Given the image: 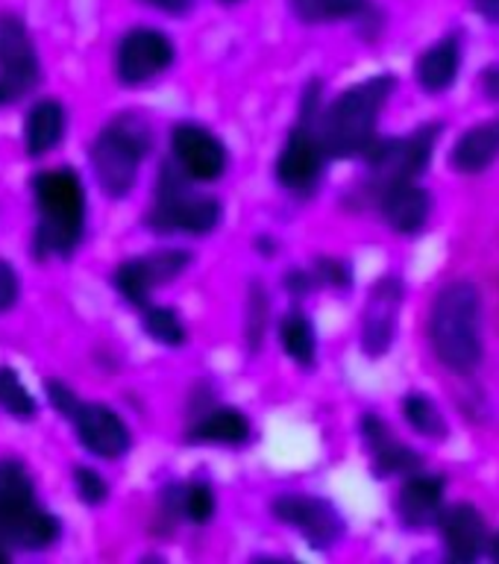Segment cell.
Listing matches in <instances>:
<instances>
[{
  "mask_svg": "<svg viewBox=\"0 0 499 564\" xmlns=\"http://www.w3.org/2000/svg\"><path fill=\"white\" fill-rule=\"evenodd\" d=\"M33 194V238L30 253L35 262H68L86 238V188L74 167H47L30 176Z\"/></svg>",
  "mask_w": 499,
  "mask_h": 564,
  "instance_id": "6da1fadb",
  "label": "cell"
},
{
  "mask_svg": "<svg viewBox=\"0 0 499 564\" xmlns=\"http://www.w3.org/2000/svg\"><path fill=\"white\" fill-rule=\"evenodd\" d=\"M59 538V518L39 502L30 467L15 456H0V544L12 553H42Z\"/></svg>",
  "mask_w": 499,
  "mask_h": 564,
  "instance_id": "7a4b0ae2",
  "label": "cell"
},
{
  "mask_svg": "<svg viewBox=\"0 0 499 564\" xmlns=\"http://www.w3.org/2000/svg\"><path fill=\"white\" fill-rule=\"evenodd\" d=\"M432 347L453 370H474L482 361V300L474 282H449L430 321Z\"/></svg>",
  "mask_w": 499,
  "mask_h": 564,
  "instance_id": "3957f363",
  "label": "cell"
},
{
  "mask_svg": "<svg viewBox=\"0 0 499 564\" xmlns=\"http://www.w3.org/2000/svg\"><path fill=\"white\" fill-rule=\"evenodd\" d=\"M394 86L397 79L391 74H379V77H370L359 86L347 88L326 109L324 127H321L326 156L344 159L370 148L379 115L386 109L388 97L394 95Z\"/></svg>",
  "mask_w": 499,
  "mask_h": 564,
  "instance_id": "277c9868",
  "label": "cell"
},
{
  "mask_svg": "<svg viewBox=\"0 0 499 564\" xmlns=\"http://www.w3.org/2000/svg\"><path fill=\"white\" fill-rule=\"evenodd\" d=\"M148 153L150 130L144 127V121L132 118V115H121L112 123H106L88 148V162H91L100 192L109 200H123L139 180L141 159Z\"/></svg>",
  "mask_w": 499,
  "mask_h": 564,
  "instance_id": "5b68a950",
  "label": "cell"
},
{
  "mask_svg": "<svg viewBox=\"0 0 499 564\" xmlns=\"http://www.w3.org/2000/svg\"><path fill=\"white\" fill-rule=\"evenodd\" d=\"M44 397L59 417L70 423V430L77 435L79 447L104 462H118L132 449V435L127 423L115 409L104 403H88L83 397L74 394V388L47 379L44 382Z\"/></svg>",
  "mask_w": 499,
  "mask_h": 564,
  "instance_id": "8992f818",
  "label": "cell"
},
{
  "mask_svg": "<svg viewBox=\"0 0 499 564\" xmlns=\"http://www.w3.org/2000/svg\"><path fill=\"white\" fill-rule=\"evenodd\" d=\"M42 83V56L24 18L0 12V109L21 104L24 97L39 91Z\"/></svg>",
  "mask_w": 499,
  "mask_h": 564,
  "instance_id": "52a82bcc",
  "label": "cell"
},
{
  "mask_svg": "<svg viewBox=\"0 0 499 564\" xmlns=\"http://www.w3.org/2000/svg\"><path fill=\"white\" fill-rule=\"evenodd\" d=\"M224 209L215 197L188 194L185 185L174 176V171H162L159 192L153 209L148 212V227L153 232H188V236H206L218 227Z\"/></svg>",
  "mask_w": 499,
  "mask_h": 564,
  "instance_id": "ba28073f",
  "label": "cell"
},
{
  "mask_svg": "<svg viewBox=\"0 0 499 564\" xmlns=\"http://www.w3.org/2000/svg\"><path fill=\"white\" fill-rule=\"evenodd\" d=\"M312 115H315V106L291 127L289 139L280 150V159H276V180H280L282 188L297 194L312 192L321 174H324L326 150L324 141H321V132L312 130Z\"/></svg>",
  "mask_w": 499,
  "mask_h": 564,
  "instance_id": "9c48e42d",
  "label": "cell"
},
{
  "mask_svg": "<svg viewBox=\"0 0 499 564\" xmlns=\"http://www.w3.org/2000/svg\"><path fill=\"white\" fill-rule=\"evenodd\" d=\"M176 59L174 42L162 30L135 26L118 42L115 53V74L123 86H144L162 77Z\"/></svg>",
  "mask_w": 499,
  "mask_h": 564,
  "instance_id": "30bf717a",
  "label": "cell"
},
{
  "mask_svg": "<svg viewBox=\"0 0 499 564\" xmlns=\"http://www.w3.org/2000/svg\"><path fill=\"white\" fill-rule=\"evenodd\" d=\"M188 262H192V256L185 250H156V253L135 256L115 268L112 285L130 306L144 308L150 306V294L159 285L176 280L188 268Z\"/></svg>",
  "mask_w": 499,
  "mask_h": 564,
  "instance_id": "8fae6325",
  "label": "cell"
},
{
  "mask_svg": "<svg viewBox=\"0 0 499 564\" xmlns=\"http://www.w3.org/2000/svg\"><path fill=\"white\" fill-rule=\"evenodd\" d=\"M273 514L315 546H333L344 538V518L333 502L312 494H282L273 500Z\"/></svg>",
  "mask_w": 499,
  "mask_h": 564,
  "instance_id": "7c38bea8",
  "label": "cell"
},
{
  "mask_svg": "<svg viewBox=\"0 0 499 564\" xmlns=\"http://www.w3.org/2000/svg\"><path fill=\"white\" fill-rule=\"evenodd\" d=\"M438 132V123H430V127H421L405 139H388L382 144H373L370 148V167L386 180V185L400 183V180H414L430 167Z\"/></svg>",
  "mask_w": 499,
  "mask_h": 564,
  "instance_id": "4fadbf2b",
  "label": "cell"
},
{
  "mask_svg": "<svg viewBox=\"0 0 499 564\" xmlns=\"http://www.w3.org/2000/svg\"><path fill=\"white\" fill-rule=\"evenodd\" d=\"M171 150H174L176 167L197 183L220 180L227 171V148L220 144L215 132L200 123H176L171 132Z\"/></svg>",
  "mask_w": 499,
  "mask_h": 564,
  "instance_id": "5bb4252c",
  "label": "cell"
},
{
  "mask_svg": "<svg viewBox=\"0 0 499 564\" xmlns=\"http://www.w3.org/2000/svg\"><path fill=\"white\" fill-rule=\"evenodd\" d=\"M400 308H403V285H400V280H394V276L379 280L370 291L365 317H361V350L368 352L370 359L386 356L388 347L394 344Z\"/></svg>",
  "mask_w": 499,
  "mask_h": 564,
  "instance_id": "9a60e30c",
  "label": "cell"
},
{
  "mask_svg": "<svg viewBox=\"0 0 499 564\" xmlns=\"http://www.w3.org/2000/svg\"><path fill=\"white\" fill-rule=\"evenodd\" d=\"M441 527V541L447 546V553L456 558V562H474L485 553V546L491 544L488 538V523L474 506L467 502H458V506H449V509L441 511L438 518Z\"/></svg>",
  "mask_w": 499,
  "mask_h": 564,
  "instance_id": "2e32d148",
  "label": "cell"
},
{
  "mask_svg": "<svg viewBox=\"0 0 499 564\" xmlns=\"http://www.w3.org/2000/svg\"><path fill=\"white\" fill-rule=\"evenodd\" d=\"M68 132V112L59 100L44 97L30 106L24 118V153L30 159L51 156Z\"/></svg>",
  "mask_w": 499,
  "mask_h": 564,
  "instance_id": "e0dca14e",
  "label": "cell"
},
{
  "mask_svg": "<svg viewBox=\"0 0 499 564\" xmlns=\"http://www.w3.org/2000/svg\"><path fill=\"white\" fill-rule=\"evenodd\" d=\"M432 212L430 194L423 192L414 180H400V183L386 185L382 194V215L391 224V229L403 232V236H414L426 227Z\"/></svg>",
  "mask_w": 499,
  "mask_h": 564,
  "instance_id": "ac0fdd59",
  "label": "cell"
},
{
  "mask_svg": "<svg viewBox=\"0 0 499 564\" xmlns=\"http://www.w3.org/2000/svg\"><path fill=\"white\" fill-rule=\"evenodd\" d=\"M361 435L368 441L370 458H373V470L377 476H391V474H412L421 467V456L412 449L400 444L394 438V432L388 430L382 417L368 414L361 423Z\"/></svg>",
  "mask_w": 499,
  "mask_h": 564,
  "instance_id": "d6986e66",
  "label": "cell"
},
{
  "mask_svg": "<svg viewBox=\"0 0 499 564\" xmlns=\"http://www.w3.org/2000/svg\"><path fill=\"white\" fill-rule=\"evenodd\" d=\"M441 502H444V482L435 476H412L397 497V514L405 527H426L441 518Z\"/></svg>",
  "mask_w": 499,
  "mask_h": 564,
  "instance_id": "ffe728a7",
  "label": "cell"
},
{
  "mask_svg": "<svg viewBox=\"0 0 499 564\" xmlns=\"http://www.w3.org/2000/svg\"><path fill=\"white\" fill-rule=\"evenodd\" d=\"M458 68H462V47H458V39H441L438 44H432L430 51H423L417 56V65H414V74H417V83L421 88L438 95V91H447L453 88L458 77Z\"/></svg>",
  "mask_w": 499,
  "mask_h": 564,
  "instance_id": "44dd1931",
  "label": "cell"
},
{
  "mask_svg": "<svg viewBox=\"0 0 499 564\" xmlns=\"http://www.w3.org/2000/svg\"><path fill=\"white\" fill-rule=\"evenodd\" d=\"M499 159V118L467 130L453 148V167L462 174H482Z\"/></svg>",
  "mask_w": 499,
  "mask_h": 564,
  "instance_id": "7402d4cb",
  "label": "cell"
},
{
  "mask_svg": "<svg viewBox=\"0 0 499 564\" xmlns=\"http://www.w3.org/2000/svg\"><path fill=\"white\" fill-rule=\"evenodd\" d=\"M185 438L192 444H229L241 447L250 441V417L238 409H218L194 423Z\"/></svg>",
  "mask_w": 499,
  "mask_h": 564,
  "instance_id": "603a6c76",
  "label": "cell"
},
{
  "mask_svg": "<svg viewBox=\"0 0 499 564\" xmlns=\"http://www.w3.org/2000/svg\"><path fill=\"white\" fill-rule=\"evenodd\" d=\"M291 12L303 24H329V21H347L361 18L370 9L368 0H289Z\"/></svg>",
  "mask_w": 499,
  "mask_h": 564,
  "instance_id": "cb8c5ba5",
  "label": "cell"
},
{
  "mask_svg": "<svg viewBox=\"0 0 499 564\" xmlns=\"http://www.w3.org/2000/svg\"><path fill=\"white\" fill-rule=\"evenodd\" d=\"M0 412L15 421H33L39 414V400L30 394L21 373L9 365H0Z\"/></svg>",
  "mask_w": 499,
  "mask_h": 564,
  "instance_id": "d4e9b609",
  "label": "cell"
},
{
  "mask_svg": "<svg viewBox=\"0 0 499 564\" xmlns=\"http://www.w3.org/2000/svg\"><path fill=\"white\" fill-rule=\"evenodd\" d=\"M280 341L282 347H285V352H289L297 365H312V361H315V326H312V321H308L306 315L291 312L280 326Z\"/></svg>",
  "mask_w": 499,
  "mask_h": 564,
  "instance_id": "484cf974",
  "label": "cell"
},
{
  "mask_svg": "<svg viewBox=\"0 0 499 564\" xmlns=\"http://www.w3.org/2000/svg\"><path fill=\"white\" fill-rule=\"evenodd\" d=\"M141 312H144V317H141L144 333H148L153 341L165 344V347H180V344L185 341V324L174 308L153 306V303H150V306H144Z\"/></svg>",
  "mask_w": 499,
  "mask_h": 564,
  "instance_id": "4316f807",
  "label": "cell"
},
{
  "mask_svg": "<svg viewBox=\"0 0 499 564\" xmlns=\"http://www.w3.org/2000/svg\"><path fill=\"white\" fill-rule=\"evenodd\" d=\"M403 412L405 421L412 423L414 430L426 435V438H444L447 435V423H444V414L435 403H432V397L426 394H409L403 400Z\"/></svg>",
  "mask_w": 499,
  "mask_h": 564,
  "instance_id": "83f0119b",
  "label": "cell"
},
{
  "mask_svg": "<svg viewBox=\"0 0 499 564\" xmlns=\"http://www.w3.org/2000/svg\"><path fill=\"white\" fill-rule=\"evenodd\" d=\"M180 514L192 523H209L215 514V494L209 482H188L180 488Z\"/></svg>",
  "mask_w": 499,
  "mask_h": 564,
  "instance_id": "f1b7e54d",
  "label": "cell"
},
{
  "mask_svg": "<svg viewBox=\"0 0 499 564\" xmlns=\"http://www.w3.org/2000/svg\"><path fill=\"white\" fill-rule=\"evenodd\" d=\"M74 491H77L79 502H83V506H91V509H97V506H104V502L109 500V482L97 474L95 467H74Z\"/></svg>",
  "mask_w": 499,
  "mask_h": 564,
  "instance_id": "f546056e",
  "label": "cell"
},
{
  "mask_svg": "<svg viewBox=\"0 0 499 564\" xmlns=\"http://www.w3.org/2000/svg\"><path fill=\"white\" fill-rule=\"evenodd\" d=\"M21 300V276L12 264L0 256V315H7Z\"/></svg>",
  "mask_w": 499,
  "mask_h": 564,
  "instance_id": "4dcf8cb0",
  "label": "cell"
},
{
  "mask_svg": "<svg viewBox=\"0 0 499 564\" xmlns=\"http://www.w3.org/2000/svg\"><path fill=\"white\" fill-rule=\"evenodd\" d=\"M317 273H321V280L326 285H338V289H347V282H350V268L338 262V259H321Z\"/></svg>",
  "mask_w": 499,
  "mask_h": 564,
  "instance_id": "1f68e13d",
  "label": "cell"
},
{
  "mask_svg": "<svg viewBox=\"0 0 499 564\" xmlns=\"http://www.w3.org/2000/svg\"><path fill=\"white\" fill-rule=\"evenodd\" d=\"M141 3L150 9H159L165 15H185L194 7V0H141Z\"/></svg>",
  "mask_w": 499,
  "mask_h": 564,
  "instance_id": "d6a6232c",
  "label": "cell"
},
{
  "mask_svg": "<svg viewBox=\"0 0 499 564\" xmlns=\"http://www.w3.org/2000/svg\"><path fill=\"white\" fill-rule=\"evenodd\" d=\"M476 7V12L485 18V21H491V24H499V0H470Z\"/></svg>",
  "mask_w": 499,
  "mask_h": 564,
  "instance_id": "836d02e7",
  "label": "cell"
},
{
  "mask_svg": "<svg viewBox=\"0 0 499 564\" xmlns=\"http://www.w3.org/2000/svg\"><path fill=\"white\" fill-rule=\"evenodd\" d=\"M482 86H485V91H488V97L499 100V65H491V68H485Z\"/></svg>",
  "mask_w": 499,
  "mask_h": 564,
  "instance_id": "e575fe53",
  "label": "cell"
},
{
  "mask_svg": "<svg viewBox=\"0 0 499 564\" xmlns=\"http://www.w3.org/2000/svg\"><path fill=\"white\" fill-rule=\"evenodd\" d=\"M289 289L294 291V294H303V291L312 289V276H306V273H291Z\"/></svg>",
  "mask_w": 499,
  "mask_h": 564,
  "instance_id": "d590c367",
  "label": "cell"
},
{
  "mask_svg": "<svg viewBox=\"0 0 499 564\" xmlns=\"http://www.w3.org/2000/svg\"><path fill=\"white\" fill-rule=\"evenodd\" d=\"M9 558H12V550L7 544H0V564L9 562Z\"/></svg>",
  "mask_w": 499,
  "mask_h": 564,
  "instance_id": "8d00e7d4",
  "label": "cell"
},
{
  "mask_svg": "<svg viewBox=\"0 0 499 564\" xmlns=\"http://www.w3.org/2000/svg\"><path fill=\"white\" fill-rule=\"evenodd\" d=\"M491 555L499 562V532H497V538L491 541Z\"/></svg>",
  "mask_w": 499,
  "mask_h": 564,
  "instance_id": "74e56055",
  "label": "cell"
},
{
  "mask_svg": "<svg viewBox=\"0 0 499 564\" xmlns=\"http://www.w3.org/2000/svg\"><path fill=\"white\" fill-rule=\"evenodd\" d=\"M220 3H227V7H232V3H241V0H220Z\"/></svg>",
  "mask_w": 499,
  "mask_h": 564,
  "instance_id": "f35d334b",
  "label": "cell"
}]
</instances>
